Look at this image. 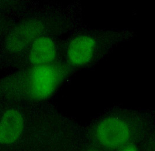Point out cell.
<instances>
[{"mask_svg": "<svg viewBox=\"0 0 155 151\" xmlns=\"http://www.w3.org/2000/svg\"><path fill=\"white\" fill-rule=\"evenodd\" d=\"M44 27L38 21L30 20L19 25L8 36L6 48L11 52H18L26 48L39 37Z\"/></svg>", "mask_w": 155, "mask_h": 151, "instance_id": "3957f363", "label": "cell"}, {"mask_svg": "<svg viewBox=\"0 0 155 151\" xmlns=\"http://www.w3.org/2000/svg\"><path fill=\"white\" fill-rule=\"evenodd\" d=\"M119 151H138L137 148L133 145H126L123 148H120Z\"/></svg>", "mask_w": 155, "mask_h": 151, "instance_id": "52a82bcc", "label": "cell"}, {"mask_svg": "<svg viewBox=\"0 0 155 151\" xmlns=\"http://www.w3.org/2000/svg\"><path fill=\"white\" fill-rule=\"evenodd\" d=\"M57 53V47L52 39L47 36H40L32 43L28 59L35 66L50 65L56 59Z\"/></svg>", "mask_w": 155, "mask_h": 151, "instance_id": "8992f818", "label": "cell"}, {"mask_svg": "<svg viewBox=\"0 0 155 151\" xmlns=\"http://www.w3.org/2000/svg\"><path fill=\"white\" fill-rule=\"evenodd\" d=\"M94 38L87 35L74 38L67 50V59L69 64L74 66H83L88 64L94 57L96 50Z\"/></svg>", "mask_w": 155, "mask_h": 151, "instance_id": "277c9868", "label": "cell"}, {"mask_svg": "<svg viewBox=\"0 0 155 151\" xmlns=\"http://www.w3.org/2000/svg\"><path fill=\"white\" fill-rule=\"evenodd\" d=\"M24 127V119L21 113L16 109L6 111L0 120V143L11 144L20 137Z\"/></svg>", "mask_w": 155, "mask_h": 151, "instance_id": "5b68a950", "label": "cell"}, {"mask_svg": "<svg viewBox=\"0 0 155 151\" xmlns=\"http://www.w3.org/2000/svg\"><path fill=\"white\" fill-rule=\"evenodd\" d=\"M62 78V71L55 65L35 66L28 76L29 93L37 100L47 99L56 91Z\"/></svg>", "mask_w": 155, "mask_h": 151, "instance_id": "6da1fadb", "label": "cell"}, {"mask_svg": "<svg viewBox=\"0 0 155 151\" xmlns=\"http://www.w3.org/2000/svg\"><path fill=\"white\" fill-rule=\"evenodd\" d=\"M95 135L102 146L107 149H120L127 145L131 131L127 123L121 119L110 117L97 125Z\"/></svg>", "mask_w": 155, "mask_h": 151, "instance_id": "7a4b0ae2", "label": "cell"}]
</instances>
